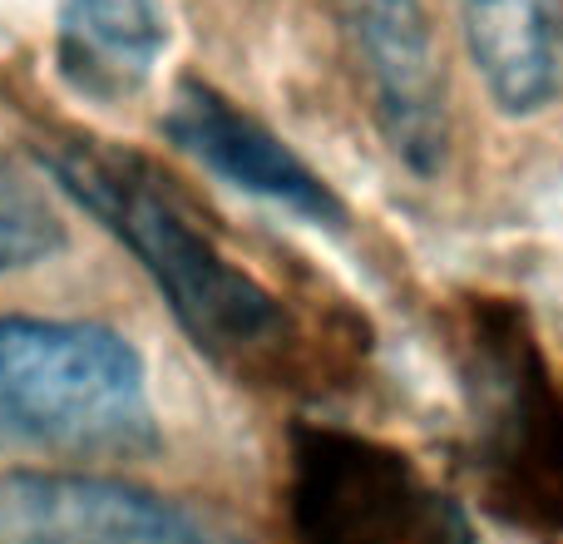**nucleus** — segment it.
<instances>
[{"instance_id":"nucleus-1","label":"nucleus","mask_w":563,"mask_h":544,"mask_svg":"<svg viewBox=\"0 0 563 544\" xmlns=\"http://www.w3.org/2000/svg\"><path fill=\"white\" fill-rule=\"evenodd\" d=\"M55 188L139 258L198 351L238 371L263 367L287 337L282 302L188 208V198L134 149L55 139L40 149Z\"/></svg>"},{"instance_id":"nucleus-2","label":"nucleus","mask_w":563,"mask_h":544,"mask_svg":"<svg viewBox=\"0 0 563 544\" xmlns=\"http://www.w3.org/2000/svg\"><path fill=\"white\" fill-rule=\"evenodd\" d=\"M158 440L148 367L95 322L0 317V450L139 456Z\"/></svg>"},{"instance_id":"nucleus-3","label":"nucleus","mask_w":563,"mask_h":544,"mask_svg":"<svg viewBox=\"0 0 563 544\" xmlns=\"http://www.w3.org/2000/svg\"><path fill=\"white\" fill-rule=\"evenodd\" d=\"M0 544H247L218 520L85 470L0 476Z\"/></svg>"},{"instance_id":"nucleus-4","label":"nucleus","mask_w":563,"mask_h":544,"mask_svg":"<svg viewBox=\"0 0 563 544\" xmlns=\"http://www.w3.org/2000/svg\"><path fill=\"white\" fill-rule=\"evenodd\" d=\"M346 40L380 139L416 174L445 164V69L426 0H341Z\"/></svg>"},{"instance_id":"nucleus-5","label":"nucleus","mask_w":563,"mask_h":544,"mask_svg":"<svg viewBox=\"0 0 563 544\" xmlns=\"http://www.w3.org/2000/svg\"><path fill=\"white\" fill-rule=\"evenodd\" d=\"M158 129L168 134V144L198 159L208 174L263 198V204L287 208L307 224H341L346 218L341 198L307 159H297L263 119L238 109L223 89L203 85V79H178Z\"/></svg>"},{"instance_id":"nucleus-6","label":"nucleus","mask_w":563,"mask_h":544,"mask_svg":"<svg viewBox=\"0 0 563 544\" xmlns=\"http://www.w3.org/2000/svg\"><path fill=\"white\" fill-rule=\"evenodd\" d=\"M460 35L499 115H539L563 89L559 0H460Z\"/></svg>"},{"instance_id":"nucleus-7","label":"nucleus","mask_w":563,"mask_h":544,"mask_svg":"<svg viewBox=\"0 0 563 544\" xmlns=\"http://www.w3.org/2000/svg\"><path fill=\"white\" fill-rule=\"evenodd\" d=\"M59 75L89 99H124L164 55L158 0H59Z\"/></svg>"},{"instance_id":"nucleus-8","label":"nucleus","mask_w":563,"mask_h":544,"mask_svg":"<svg viewBox=\"0 0 563 544\" xmlns=\"http://www.w3.org/2000/svg\"><path fill=\"white\" fill-rule=\"evenodd\" d=\"M59 248H65V224L15 168L0 164V278L49 263Z\"/></svg>"}]
</instances>
